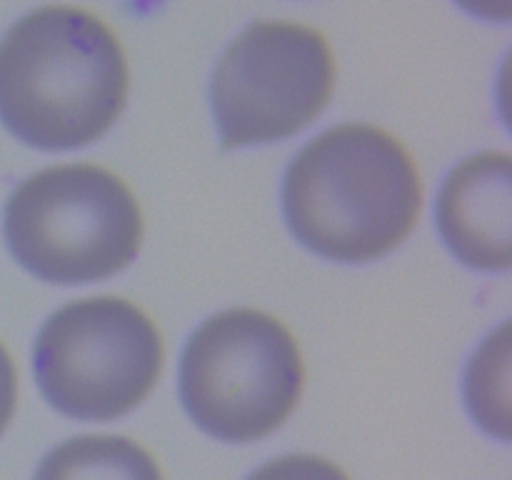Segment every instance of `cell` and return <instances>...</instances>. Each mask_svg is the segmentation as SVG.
<instances>
[{
  "mask_svg": "<svg viewBox=\"0 0 512 480\" xmlns=\"http://www.w3.org/2000/svg\"><path fill=\"white\" fill-rule=\"evenodd\" d=\"M15 400H18V370H15L8 348L0 343V435L5 433L10 418H13Z\"/></svg>",
  "mask_w": 512,
  "mask_h": 480,
  "instance_id": "11",
  "label": "cell"
},
{
  "mask_svg": "<svg viewBox=\"0 0 512 480\" xmlns=\"http://www.w3.org/2000/svg\"><path fill=\"white\" fill-rule=\"evenodd\" d=\"M335 53L318 28L255 20L213 73L215 123L225 150L275 143L308 128L335 90Z\"/></svg>",
  "mask_w": 512,
  "mask_h": 480,
  "instance_id": "6",
  "label": "cell"
},
{
  "mask_svg": "<svg viewBox=\"0 0 512 480\" xmlns=\"http://www.w3.org/2000/svg\"><path fill=\"white\" fill-rule=\"evenodd\" d=\"M303 353L275 315L233 308L205 320L183 350L180 398L190 418L228 443L278 430L298 405Z\"/></svg>",
  "mask_w": 512,
  "mask_h": 480,
  "instance_id": "4",
  "label": "cell"
},
{
  "mask_svg": "<svg viewBox=\"0 0 512 480\" xmlns=\"http://www.w3.org/2000/svg\"><path fill=\"white\" fill-rule=\"evenodd\" d=\"M438 225L463 263L508 270L512 260V158L485 150L463 160L438 195Z\"/></svg>",
  "mask_w": 512,
  "mask_h": 480,
  "instance_id": "7",
  "label": "cell"
},
{
  "mask_svg": "<svg viewBox=\"0 0 512 480\" xmlns=\"http://www.w3.org/2000/svg\"><path fill=\"white\" fill-rule=\"evenodd\" d=\"M283 203L295 238L340 263H368L415 228L423 180L403 143L370 123H343L290 163Z\"/></svg>",
  "mask_w": 512,
  "mask_h": 480,
  "instance_id": "2",
  "label": "cell"
},
{
  "mask_svg": "<svg viewBox=\"0 0 512 480\" xmlns=\"http://www.w3.org/2000/svg\"><path fill=\"white\" fill-rule=\"evenodd\" d=\"M165 345L143 308L118 295L55 310L33 348L35 378L60 413L115 420L138 408L163 373Z\"/></svg>",
  "mask_w": 512,
  "mask_h": 480,
  "instance_id": "5",
  "label": "cell"
},
{
  "mask_svg": "<svg viewBox=\"0 0 512 480\" xmlns=\"http://www.w3.org/2000/svg\"><path fill=\"white\" fill-rule=\"evenodd\" d=\"M35 480H163V470L125 435H78L45 455Z\"/></svg>",
  "mask_w": 512,
  "mask_h": 480,
  "instance_id": "8",
  "label": "cell"
},
{
  "mask_svg": "<svg viewBox=\"0 0 512 480\" xmlns=\"http://www.w3.org/2000/svg\"><path fill=\"white\" fill-rule=\"evenodd\" d=\"M508 378L510 343L508 325L490 335L468 368V403L478 423L490 433L508 438Z\"/></svg>",
  "mask_w": 512,
  "mask_h": 480,
  "instance_id": "9",
  "label": "cell"
},
{
  "mask_svg": "<svg viewBox=\"0 0 512 480\" xmlns=\"http://www.w3.org/2000/svg\"><path fill=\"white\" fill-rule=\"evenodd\" d=\"M248 480H350V475L323 455L293 453L260 465Z\"/></svg>",
  "mask_w": 512,
  "mask_h": 480,
  "instance_id": "10",
  "label": "cell"
},
{
  "mask_svg": "<svg viewBox=\"0 0 512 480\" xmlns=\"http://www.w3.org/2000/svg\"><path fill=\"white\" fill-rule=\"evenodd\" d=\"M128 85L118 35L78 5H43L0 40V120L35 148L98 140L123 113Z\"/></svg>",
  "mask_w": 512,
  "mask_h": 480,
  "instance_id": "1",
  "label": "cell"
},
{
  "mask_svg": "<svg viewBox=\"0 0 512 480\" xmlns=\"http://www.w3.org/2000/svg\"><path fill=\"white\" fill-rule=\"evenodd\" d=\"M5 240L15 260L48 283H93L138 255L143 213L128 183L110 170L53 165L13 190Z\"/></svg>",
  "mask_w": 512,
  "mask_h": 480,
  "instance_id": "3",
  "label": "cell"
}]
</instances>
